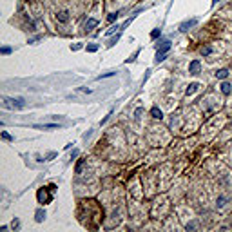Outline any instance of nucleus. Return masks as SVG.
Segmentation results:
<instances>
[{
  "mask_svg": "<svg viewBox=\"0 0 232 232\" xmlns=\"http://www.w3.org/2000/svg\"><path fill=\"white\" fill-rule=\"evenodd\" d=\"M38 203H42V205H45V203H49L51 200H53V196L51 194H47V190H45V187H42L38 190Z\"/></svg>",
  "mask_w": 232,
  "mask_h": 232,
  "instance_id": "1",
  "label": "nucleus"
},
{
  "mask_svg": "<svg viewBox=\"0 0 232 232\" xmlns=\"http://www.w3.org/2000/svg\"><path fill=\"white\" fill-rule=\"evenodd\" d=\"M4 107H24V100L22 98H4Z\"/></svg>",
  "mask_w": 232,
  "mask_h": 232,
  "instance_id": "2",
  "label": "nucleus"
},
{
  "mask_svg": "<svg viewBox=\"0 0 232 232\" xmlns=\"http://www.w3.org/2000/svg\"><path fill=\"white\" fill-rule=\"evenodd\" d=\"M198 24V18H192V20H187V22H183L181 25H180V31L181 33H187L189 29H190V27H194Z\"/></svg>",
  "mask_w": 232,
  "mask_h": 232,
  "instance_id": "3",
  "label": "nucleus"
},
{
  "mask_svg": "<svg viewBox=\"0 0 232 232\" xmlns=\"http://www.w3.org/2000/svg\"><path fill=\"white\" fill-rule=\"evenodd\" d=\"M200 62H198V60H192V62H190V65H189V73L190 74H196L198 71H200Z\"/></svg>",
  "mask_w": 232,
  "mask_h": 232,
  "instance_id": "4",
  "label": "nucleus"
},
{
  "mask_svg": "<svg viewBox=\"0 0 232 232\" xmlns=\"http://www.w3.org/2000/svg\"><path fill=\"white\" fill-rule=\"evenodd\" d=\"M170 49V40H165V42H161V45L158 47V53H169Z\"/></svg>",
  "mask_w": 232,
  "mask_h": 232,
  "instance_id": "5",
  "label": "nucleus"
},
{
  "mask_svg": "<svg viewBox=\"0 0 232 232\" xmlns=\"http://www.w3.org/2000/svg\"><path fill=\"white\" fill-rule=\"evenodd\" d=\"M98 25V20H94V18H89L85 22V31H91V29H94V27Z\"/></svg>",
  "mask_w": 232,
  "mask_h": 232,
  "instance_id": "6",
  "label": "nucleus"
},
{
  "mask_svg": "<svg viewBox=\"0 0 232 232\" xmlns=\"http://www.w3.org/2000/svg\"><path fill=\"white\" fill-rule=\"evenodd\" d=\"M151 114H152V118H156V120H161L163 118V114H161V111L158 107H152L151 109Z\"/></svg>",
  "mask_w": 232,
  "mask_h": 232,
  "instance_id": "7",
  "label": "nucleus"
},
{
  "mask_svg": "<svg viewBox=\"0 0 232 232\" xmlns=\"http://www.w3.org/2000/svg\"><path fill=\"white\" fill-rule=\"evenodd\" d=\"M230 91H232V85L227 84V82H223V84H221V93L223 94H230Z\"/></svg>",
  "mask_w": 232,
  "mask_h": 232,
  "instance_id": "8",
  "label": "nucleus"
},
{
  "mask_svg": "<svg viewBox=\"0 0 232 232\" xmlns=\"http://www.w3.org/2000/svg\"><path fill=\"white\" fill-rule=\"evenodd\" d=\"M227 76H229V71L227 69H220V71L216 73V78H220V80H225Z\"/></svg>",
  "mask_w": 232,
  "mask_h": 232,
  "instance_id": "9",
  "label": "nucleus"
},
{
  "mask_svg": "<svg viewBox=\"0 0 232 232\" xmlns=\"http://www.w3.org/2000/svg\"><path fill=\"white\" fill-rule=\"evenodd\" d=\"M198 87H200L198 84H190V85L187 87V91H185V93H187V96H189V94H192V93H196V91H198Z\"/></svg>",
  "mask_w": 232,
  "mask_h": 232,
  "instance_id": "10",
  "label": "nucleus"
},
{
  "mask_svg": "<svg viewBox=\"0 0 232 232\" xmlns=\"http://www.w3.org/2000/svg\"><path fill=\"white\" fill-rule=\"evenodd\" d=\"M56 18L60 20V22H67V18H69V16H67V11H60L56 15Z\"/></svg>",
  "mask_w": 232,
  "mask_h": 232,
  "instance_id": "11",
  "label": "nucleus"
},
{
  "mask_svg": "<svg viewBox=\"0 0 232 232\" xmlns=\"http://www.w3.org/2000/svg\"><path fill=\"white\" fill-rule=\"evenodd\" d=\"M35 216H36V221H44V218H45V210H42V209H38Z\"/></svg>",
  "mask_w": 232,
  "mask_h": 232,
  "instance_id": "12",
  "label": "nucleus"
},
{
  "mask_svg": "<svg viewBox=\"0 0 232 232\" xmlns=\"http://www.w3.org/2000/svg\"><path fill=\"white\" fill-rule=\"evenodd\" d=\"M167 58V53H156V58H154V62L156 64H160L161 60H165Z\"/></svg>",
  "mask_w": 232,
  "mask_h": 232,
  "instance_id": "13",
  "label": "nucleus"
},
{
  "mask_svg": "<svg viewBox=\"0 0 232 232\" xmlns=\"http://www.w3.org/2000/svg\"><path fill=\"white\" fill-rule=\"evenodd\" d=\"M56 124H47V125H35V129H56Z\"/></svg>",
  "mask_w": 232,
  "mask_h": 232,
  "instance_id": "14",
  "label": "nucleus"
},
{
  "mask_svg": "<svg viewBox=\"0 0 232 232\" xmlns=\"http://www.w3.org/2000/svg\"><path fill=\"white\" fill-rule=\"evenodd\" d=\"M210 53H212V47H210V45H205V47L201 49V54H203V56H209Z\"/></svg>",
  "mask_w": 232,
  "mask_h": 232,
  "instance_id": "15",
  "label": "nucleus"
},
{
  "mask_svg": "<svg viewBox=\"0 0 232 232\" xmlns=\"http://www.w3.org/2000/svg\"><path fill=\"white\" fill-rule=\"evenodd\" d=\"M87 51H89V53L98 51V44H91V45H87Z\"/></svg>",
  "mask_w": 232,
  "mask_h": 232,
  "instance_id": "16",
  "label": "nucleus"
},
{
  "mask_svg": "<svg viewBox=\"0 0 232 232\" xmlns=\"http://www.w3.org/2000/svg\"><path fill=\"white\" fill-rule=\"evenodd\" d=\"M116 29H121V27H120V25H113V27H111V29H109V31L105 33V35H107V36H111V35H113V33H114Z\"/></svg>",
  "mask_w": 232,
  "mask_h": 232,
  "instance_id": "17",
  "label": "nucleus"
},
{
  "mask_svg": "<svg viewBox=\"0 0 232 232\" xmlns=\"http://www.w3.org/2000/svg\"><path fill=\"white\" fill-rule=\"evenodd\" d=\"M118 15H120V13H111V15L107 16V20H109V22H114V20L118 18Z\"/></svg>",
  "mask_w": 232,
  "mask_h": 232,
  "instance_id": "18",
  "label": "nucleus"
},
{
  "mask_svg": "<svg viewBox=\"0 0 232 232\" xmlns=\"http://www.w3.org/2000/svg\"><path fill=\"white\" fill-rule=\"evenodd\" d=\"M161 35V29H154L152 33H151V38H158Z\"/></svg>",
  "mask_w": 232,
  "mask_h": 232,
  "instance_id": "19",
  "label": "nucleus"
},
{
  "mask_svg": "<svg viewBox=\"0 0 232 232\" xmlns=\"http://www.w3.org/2000/svg\"><path fill=\"white\" fill-rule=\"evenodd\" d=\"M11 53V47H2V54H9Z\"/></svg>",
  "mask_w": 232,
  "mask_h": 232,
  "instance_id": "20",
  "label": "nucleus"
},
{
  "mask_svg": "<svg viewBox=\"0 0 232 232\" xmlns=\"http://www.w3.org/2000/svg\"><path fill=\"white\" fill-rule=\"evenodd\" d=\"M2 138H4V140H13V138H11V136H9L8 132H2Z\"/></svg>",
  "mask_w": 232,
  "mask_h": 232,
  "instance_id": "21",
  "label": "nucleus"
},
{
  "mask_svg": "<svg viewBox=\"0 0 232 232\" xmlns=\"http://www.w3.org/2000/svg\"><path fill=\"white\" fill-rule=\"evenodd\" d=\"M223 201H225V198H220L218 200V207H223Z\"/></svg>",
  "mask_w": 232,
  "mask_h": 232,
  "instance_id": "22",
  "label": "nucleus"
},
{
  "mask_svg": "<svg viewBox=\"0 0 232 232\" xmlns=\"http://www.w3.org/2000/svg\"><path fill=\"white\" fill-rule=\"evenodd\" d=\"M196 227V223H190V225H187V230H192Z\"/></svg>",
  "mask_w": 232,
  "mask_h": 232,
  "instance_id": "23",
  "label": "nucleus"
},
{
  "mask_svg": "<svg viewBox=\"0 0 232 232\" xmlns=\"http://www.w3.org/2000/svg\"><path fill=\"white\" fill-rule=\"evenodd\" d=\"M80 47H82V45H80V44H76V45H73V47H71V49H73V51H78V49H80Z\"/></svg>",
  "mask_w": 232,
  "mask_h": 232,
  "instance_id": "24",
  "label": "nucleus"
},
{
  "mask_svg": "<svg viewBox=\"0 0 232 232\" xmlns=\"http://www.w3.org/2000/svg\"><path fill=\"white\" fill-rule=\"evenodd\" d=\"M218 2H220V0H212V5H216Z\"/></svg>",
  "mask_w": 232,
  "mask_h": 232,
  "instance_id": "25",
  "label": "nucleus"
}]
</instances>
